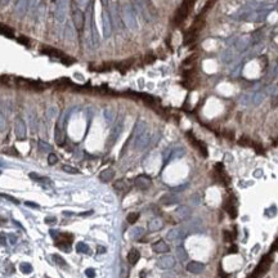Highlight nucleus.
Segmentation results:
<instances>
[{
    "label": "nucleus",
    "mask_w": 278,
    "mask_h": 278,
    "mask_svg": "<svg viewBox=\"0 0 278 278\" xmlns=\"http://www.w3.org/2000/svg\"><path fill=\"white\" fill-rule=\"evenodd\" d=\"M48 162H49V165H55L58 162V157H57V155H54V153H49V156H48Z\"/></svg>",
    "instance_id": "obj_36"
},
{
    "label": "nucleus",
    "mask_w": 278,
    "mask_h": 278,
    "mask_svg": "<svg viewBox=\"0 0 278 278\" xmlns=\"http://www.w3.org/2000/svg\"><path fill=\"white\" fill-rule=\"evenodd\" d=\"M101 2H102L103 5H107V4H108V0H101Z\"/></svg>",
    "instance_id": "obj_49"
},
{
    "label": "nucleus",
    "mask_w": 278,
    "mask_h": 278,
    "mask_svg": "<svg viewBox=\"0 0 278 278\" xmlns=\"http://www.w3.org/2000/svg\"><path fill=\"white\" fill-rule=\"evenodd\" d=\"M14 134L17 136V139L19 141H23L27 136V126L25 121L21 119V117H17L16 119V122H14Z\"/></svg>",
    "instance_id": "obj_3"
},
{
    "label": "nucleus",
    "mask_w": 278,
    "mask_h": 278,
    "mask_svg": "<svg viewBox=\"0 0 278 278\" xmlns=\"http://www.w3.org/2000/svg\"><path fill=\"white\" fill-rule=\"evenodd\" d=\"M85 274H86V277H89V278H94V277H95V270H94L93 268H89V269L85 270Z\"/></svg>",
    "instance_id": "obj_40"
},
{
    "label": "nucleus",
    "mask_w": 278,
    "mask_h": 278,
    "mask_svg": "<svg viewBox=\"0 0 278 278\" xmlns=\"http://www.w3.org/2000/svg\"><path fill=\"white\" fill-rule=\"evenodd\" d=\"M144 233H146V231H144L143 227H135V228H133V229L130 231V238H133V240H139V238L143 237Z\"/></svg>",
    "instance_id": "obj_20"
},
{
    "label": "nucleus",
    "mask_w": 278,
    "mask_h": 278,
    "mask_svg": "<svg viewBox=\"0 0 278 278\" xmlns=\"http://www.w3.org/2000/svg\"><path fill=\"white\" fill-rule=\"evenodd\" d=\"M62 170H63L64 173H68V174H79V173H80L79 169L74 168V166H71V165H63V166H62Z\"/></svg>",
    "instance_id": "obj_29"
},
{
    "label": "nucleus",
    "mask_w": 278,
    "mask_h": 278,
    "mask_svg": "<svg viewBox=\"0 0 278 278\" xmlns=\"http://www.w3.org/2000/svg\"><path fill=\"white\" fill-rule=\"evenodd\" d=\"M175 265V258L171 255H164L157 260V267L160 269H171Z\"/></svg>",
    "instance_id": "obj_5"
},
{
    "label": "nucleus",
    "mask_w": 278,
    "mask_h": 278,
    "mask_svg": "<svg viewBox=\"0 0 278 278\" xmlns=\"http://www.w3.org/2000/svg\"><path fill=\"white\" fill-rule=\"evenodd\" d=\"M5 129H7V119L2 112H0V131H4Z\"/></svg>",
    "instance_id": "obj_31"
},
{
    "label": "nucleus",
    "mask_w": 278,
    "mask_h": 278,
    "mask_svg": "<svg viewBox=\"0 0 278 278\" xmlns=\"http://www.w3.org/2000/svg\"><path fill=\"white\" fill-rule=\"evenodd\" d=\"M175 255H176V259L179 261H187L188 260V253L187 250L184 248L183 245H179L175 247Z\"/></svg>",
    "instance_id": "obj_15"
},
{
    "label": "nucleus",
    "mask_w": 278,
    "mask_h": 278,
    "mask_svg": "<svg viewBox=\"0 0 278 278\" xmlns=\"http://www.w3.org/2000/svg\"><path fill=\"white\" fill-rule=\"evenodd\" d=\"M161 278H176V277H175V274H173V273L166 272V273H164V274L161 275Z\"/></svg>",
    "instance_id": "obj_42"
},
{
    "label": "nucleus",
    "mask_w": 278,
    "mask_h": 278,
    "mask_svg": "<svg viewBox=\"0 0 278 278\" xmlns=\"http://www.w3.org/2000/svg\"><path fill=\"white\" fill-rule=\"evenodd\" d=\"M138 219H139V213H130L128 215V218H126L128 223H130V224H134Z\"/></svg>",
    "instance_id": "obj_30"
},
{
    "label": "nucleus",
    "mask_w": 278,
    "mask_h": 278,
    "mask_svg": "<svg viewBox=\"0 0 278 278\" xmlns=\"http://www.w3.org/2000/svg\"><path fill=\"white\" fill-rule=\"evenodd\" d=\"M227 211H228V214L232 216V218H236V215H237V210H236V207H234V205H228L227 206Z\"/></svg>",
    "instance_id": "obj_34"
},
{
    "label": "nucleus",
    "mask_w": 278,
    "mask_h": 278,
    "mask_svg": "<svg viewBox=\"0 0 278 278\" xmlns=\"http://www.w3.org/2000/svg\"><path fill=\"white\" fill-rule=\"evenodd\" d=\"M43 2H45V0H43Z\"/></svg>",
    "instance_id": "obj_51"
},
{
    "label": "nucleus",
    "mask_w": 278,
    "mask_h": 278,
    "mask_svg": "<svg viewBox=\"0 0 278 278\" xmlns=\"http://www.w3.org/2000/svg\"><path fill=\"white\" fill-rule=\"evenodd\" d=\"M19 269H21L22 273L29 274V273L32 272V265H31V264H29V263H22L21 265H19Z\"/></svg>",
    "instance_id": "obj_28"
},
{
    "label": "nucleus",
    "mask_w": 278,
    "mask_h": 278,
    "mask_svg": "<svg viewBox=\"0 0 278 278\" xmlns=\"http://www.w3.org/2000/svg\"><path fill=\"white\" fill-rule=\"evenodd\" d=\"M104 115H106V119H107L108 122H111V121L114 120V117H115V116H114V112H112V111H109V109H106V111H104Z\"/></svg>",
    "instance_id": "obj_37"
},
{
    "label": "nucleus",
    "mask_w": 278,
    "mask_h": 278,
    "mask_svg": "<svg viewBox=\"0 0 278 278\" xmlns=\"http://www.w3.org/2000/svg\"><path fill=\"white\" fill-rule=\"evenodd\" d=\"M114 187L117 191H128L129 189V183L125 179H119L114 183Z\"/></svg>",
    "instance_id": "obj_22"
},
{
    "label": "nucleus",
    "mask_w": 278,
    "mask_h": 278,
    "mask_svg": "<svg viewBox=\"0 0 278 278\" xmlns=\"http://www.w3.org/2000/svg\"><path fill=\"white\" fill-rule=\"evenodd\" d=\"M215 2H216V0H207V3H206V5H205V8H203L202 13H203V12H206L207 9H210V8H211V7L215 4Z\"/></svg>",
    "instance_id": "obj_39"
},
{
    "label": "nucleus",
    "mask_w": 278,
    "mask_h": 278,
    "mask_svg": "<svg viewBox=\"0 0 278 278\" xmlns=\"http://www.w3.org/2000/svg\"><path fill=\"white\" fill-rule=\"evenodd\" d=\"M7 243V238H5V234L0 233V245H5Z\"/></svg>",
    "instance_id": "obj_43"
},
{
    "label": "nucleus",
    "mask_w": 278,
    "mask_h": 278,
    "mask_svg": "<svg viewBox=\"0 0 278 278\" xmlns=\"http://www.w3.org/2000/svg\"><path fill=\"white\" fill-rule=\"evenodd\" d=\"M3 198H5V200H8V201H10V202H13V203H16V205H18L19 203V201L17 200V198H14L13 196H10V194H5V193H2L0 194Z\"/></svg>",
    "instance_id": "obj_35"
},
{
    "label": "nucleus",
    "mask_w": 278,
    "mask_h": 278,
    "mask_svg": "<svg viewBox=\"0 0 278 278\" xmlns=\"http://www.w3.org/2000/svg\"><path fill=\"white\" fill-rule=\"evenodd\" d=\"M26 206H31V207H34V208H39V207H40V206H39L37 203H34V202H29V201L26 202Z\"/></svg>",
    "instance_id": "obj_44"
},
{
    "label": "nucleus",
    "mask_w": 278,
    "mask_h": 278,
    "mask_svg": "<svg viewBox=\"0 0 278 278\" xmlns=\"http://www.w3.org/2000/svg\"><path fill=\"white\" fill-rule=\"evenodd\" d=\"M76 250H77V253L88 254V253H89V246H88L86 243H84V242H79V243L76 245Z\"/></svg>",
    "instance_id": "obj_27"
},
{
    "label": "nucleus",
    "mask_w": 278,
    "mask_h": 278,
    "mask_svg": "<svg viewBox=\"0 0 278 278\" xmlns=\"http://www.w3.org/2000/svg\"><path fill=\"white\" fill-rule=\"evenodd\" d=\"M194 4V0H184V3L180 5V8L176 10L175 13V18H174V23L175 25H180L189 14V12L192 10V7Z\"/></svg>",
    "instance_id": "obj_1"
},
{
    "label": "nucleus",
    "mask_w": 278,
    "mask_h": 278,
    "mask_svg": "<svg viewBox=\"0 0 278 278\" xmlns=\"http://www.w3.org/2000/svg\"><path fill=\"white\" fill-rule=\"evenodd\" d=\"M66 7H67V0H61L58 7H57V12H55V18L58 22H63L64 17H66Z\"/></svg>",
    "instance_id": "obj_11"
},
{
    "label": "nucleus",
    "mask_w": 278,
    "mask_h": 278,
    "mask_svg": "<svg viewBox=\"0 0 278 278\" xmlns=\"http://www.w3.org/2000/svg\"><path fill=\"white\" fill-rule=\"evenodd\" d=\"M52 2H55V0H52Z\"/></svg>",
    "instance_id": "obj_50"
},
{
    "label": "nucleus",
    "mask_w": 278,
    "mask_h": 278,
    "mask_svg": "<svg viewBox=\"0 0 278 278\" xmlns=\"http://www.w3.org/2000/svg\"><path fill=\"white\" fill-rule=\"evenodd\" d=\"M139 259H141V253H139L136 248H131L129 251V254H128V261L131 264V265H135Z\"/></svg>",
    "instance_id": "obj_19"
},
{
    "label": "nucleus",
    "mask_w": 278,
    "mask_h": 278,
    "mask_svg": "<svg viewBox=\"0 0 278 278\" xmlns=\"http://www.w3.org/2000/svg\"><path fill=\"white\" fill-rule=\"evenodd\" d=\"M112 32V29H111V18L107 13H103V34L106 37H108Z\"/></svg>",
    "instance_id": "obj_16"
},
{
    "label": "nucleus",
    "mask_w": 278,
    "mask_h": 278,
    "mask_svg": "<svg viewBox=\"0 0 278 278\" xmlns=\"http://www.w3.org/2000/svg\"><path fill=\"white\" fill-rule=\"evenodd\" d=\"M53 258H54V260L57 261V264H59V265H66V261L63 260V258L62 256H59V255H53Z\"/></svg>",
    "instance_id": "obj_38"
},
{
    "label": "nucleus",
    "mask_w": 278,
    "mask_h": 278,
    "mask_svg": "<svg viewBox=\"0 0 278 278\" xmlns=\"http://www.w3.org/2000/svg\"><path fill=\"white\" fill-rule=\"evenodd\" d=\"M97 253H98V254H104V253H106V247H103V246H98V250H97Z\"/></svg>",
    "instance_id": "obj_45"
},
{
    "label": "nucleus",
    "mask_w": 278,
    "mask_h": 278,
    "mask_svg": "<svg viewBox=\"0 0 278 278\" xmlns=\"http://www.w3.org/2000/svg\"><path fill=\"white\" fill-rule=\"evenodd\" d=\"M37 148L40 152H44V153H49L53 149L49 143H47L45 141H41V139H39V142H37Z\"/></svg>",
    "instance_id": "obj_23"
},
{
    "label": "nucleus",
    "mask_w": 278,
    "mask_h": 278,
    "mask_svg": "<svg viewBox=\"0 0 278 278\" xmlns=\"http://www.w3.org/2000/svg\"><path fill=\"white\" fill-rule=\"evenodd\" d=\"M29 124H30V129H31V133H37L39 130V119L35 114V111H31L29 114Z\"/></svg>",
    "instance_id": "obj_14"
},
{
    "label": "nucleus",
    "mask_w": 278,
    "mask_h": 278,
    "mask_svg": "<svg viewBox=\"0 0 278 278\" xmlns=\"http://www.w3.org/2000/svg\"><path fill=\"white\" fill-rule=\"evenodd\" d=\"M205 27V19L202 18V17H198L196 21H194V23L191 26V29H189V31H192V32H194V34H198L202 29Z\"/></svg>",
    "instance_id": "obj_17"
},
{
    "label": "nucleus",
    "mask_w": 278,
    "mask_h": 278,
    "mask_svg": "<svg viewBox=\"0 0 278 278\" xmlns=\"http://www.w3.org/2000/svg\"><path fill=\"white\" fill-rule=\"evenodd\" d=\"M72 22L77 31H82V29L85 26V16H84V12L76 8L75 5L72 7Z\"/></svg>",
    "instance_id": "obj_2"
},
{
    "label": "nucleus",
    "mask_w": 278,
    "mask_h": 278,
    "mask_svg": "<svg viewBox=\"0 0 278 278\" xmlns=\"http://www.w3.org/2000/svg\"><path fill=\"white\" fill-rule=\"evenodd\" d=\"M30 178L34 179V180H37V182H40V183L50 184V179L44 178V176H41V175H37V174H35V173H30Z\"/></svg>",
    "instance_id": "obj_25"
},
{
    "label": "nucleus",
    "mask_w": 278,
    "mask_h": 278,
    "mask_svg": "<svg viewBox=\"0 0 278 278\" xmlns=\"http://www.w3.org/2000/svg\"><path fill=\"white\" fill-rule=\"evenodd\" d=\"M149 139H151V135H149V133L146 129L143 133H141L139 135L135 136V143H134L135 148L136 149H144L148 146V143H149Z\"/></svg>",
    "instance_id": "obj_4"
},
{
    "label": "nucleus",
    "mask_w": 278,
    "mask_h": 278,
    "mask_svg": "<svg viewBox=\"0 0 278 278\" xmlns=\"http://www.w3.org/2000/svg\"><path fill=\"white\" fill-rule=\"evenodd\" d=\"M178 201H179V198H178L176 196H174V194H165L164 197H161V203H162V205H166V206L174 205V203H176Z\"/></svg>",
    "instance_id": "obj_21"
},
{
    "label": "nucleus",
    "mask_w": 278,
    "mask_h": 278,
    "mask_svg": "<svg viewBox=\"0 0 278 278\" xmlns=\"http://www.w3.org/2000/svg\"><path fill=\"white\" fill-rule=\"evenodd\" d=\"M16 12L18 13V16H23V13L26 12V0H18L16 3Z\"/></svg>",
    "instance_id": "obj_24"
},
{
    "label": "nucleus",
    "mask_w": 278,
    "mask_h": 278,
    "mask_svg": "<svg viewBox=\"0 0 278 278\" xmlns=\"http://www.w3.org/2000/svg\"><path fill=\"white\" fill-rule=\"evenodd\" d=\"M151 184H152V179L148 175H144V174L138 175L134 180V186L139 189H148L151 187Z\"/></svg>",
    "instance_id": "obj_6"
},
{
    "label": "nucleus",
    "mask_w": 278,
    "mask_h": 278,
    "mask_svg": "<svg viewBox=\"0 0 278 278\" xmlns=\"http://www.w3.org/2000/svg\"><path fill=\"white\" fill-rule=\"evenodd\" d=\"M121 129H122V125L119 122V124L116 125V126H115V129H114V133H112V141H116V138L119 136Z\"/></svg>",
    "instance_id": "obj_32"
},
{
    "label": "nucleus",
    "mask_w": 278,
    "mask_h": 278,
    "mask_svg": "<svg viewBox=\"0 0 278 278\" xmlns=\"http://www.w3.org/2000/svg\"><path fill=\"white\" fill-rule=\"evenodd\" d=\"M186 188V186H180V187H178V188H175L174 191H182V189H184Z\"/></svg>",
    "instance_id": "obj_48"
},
{
    "label": "nucleus",
    "mask_w": 278,
    "mask_h": 278,
    "mask_svg": "<svg viewBox=\"0 0 278 278\" xmlns=\"http://www.w3.org/2000/svg\"><path fill=\"white\" fill-rule=\"evenodd\" d=\"M224 240L228 242V241H232L233 238H232V236H231V233L228 232V231H224Z\"/></svg>",
    "instance_id": "obj_41"
},
{
    "label": "nucleus",
    "mask_w": 278,
    "mask_h": 278,
    "mask_svg": "<svg viewBox=\"0 0 278 278\" xmlns=\"http://www.w3.org/2000/svg\"><path fill=\"white\" fill-rule=\"evenodd\" d=\"M196 37H197V34H194V32H192V31H188V32L186 34V37H184V44L188 45V44L193 43V41L196 40Z\"/></svg>",
    "instance_id": "obj_26"
},
{
    "label": "nucleus",
    "mask_w": 278,
    "mask_h": 278,
    "mask_svg": "<svg viewBox=\"0 0 278 278\" xmlns=\"http://www.w3.org/2000/svg\"><path fill=\"white\" fill-rule=\"evenodd\" d=\"M54 139H55V143L58 146H63L64 144V133H63V129L59 126V124L55 125V130H54Z\"/></svg>",
    "instance_id": "obj_13"
},
{
    "label": "nucleus",
    "mask_w": 278,
    "mask_h": 278,
    "mask_svg": "<svg viewBox=\"0 0 278 278\" xmlns=\"http://www.w3.org/2000/svg\"><path fill=\"white\" fill-rule=\"evenodd\" d=\"M164 228V220L161 218H153L148 221V231L149 232H157Z\"/></svg>",
    "instance_id": "obj_12"
},
{
    "label": "nucleus",
    "mask_w": 278,
    "mask_h": 278,
    "mask_svg": "<svg viewBox=\"0 0 278 278\" xmlns=\"http://www.w3.org/2000/svg\"><path fill=\"white\" fill-rule=\"evenodd\" d=\"M114 176H115V171L112 169H106V170L101 171V174H99V179L104 183L111 182V180L114 179Z\"/></svg>",
    "instance_id": "obj_18"
},
{
    "label": "nucleus",
    "mask_w": 278,
    "mask_h": 278,
    "mask_svg": "<svg viewBox=\"0 0 278 278\" xmlns=\"http://www.w3.org/2000/svg\"><path fill=\"white\" fill-rule=\"evenodd\" d=\"M191 215H192L191 208L188 206H184V205L176 207V210H175V216L179 220H188L191 218Z\"/></svg>",
    "instance_id": "obj_9"
},
{
    "label": "nucleus",
    "mask_w": 278,
    "mask_h": 278,
    "mask_svg": "<svg viewBox=\"0 0 278 278\" xmlns=\"http://www.w3.org/2000/svg\"><path fill=\"white\" fill-rule=\"evenodd\" d=\"M9 238H10V242H12V243H16V237H14L13 234L9 236Z\"/></svg>",
    "instance_id": "obj_47"
},
{
    "label": "nucleus",
    "mask_w": 278,
    "mask_h": 278,
    "mask_svg": "<svg viewBox=\"0 0 278 278\" xmlns=\"http://www.w3.org/2000/svg\"><path fill=\"white\" fill-rule=\"evenodd\" d=\"M0 34L3 35H7V36H13V31L9 29V27H5V26H2L0 25Z\"/></svg>",
    "instance_id": "obj_33"
},
{
    "label": "nucleus",
    "mask_w": 278,
    "mask_h": 278,
    "mask_svg": "<svg viewBox=\"0 0 278 278\" xmlns=\"http://www.w3.org/2000/svg\"><path fill=\"white\" fill-rule=\"evenodd\" d=\"M152 250H153L155 253H157V254H166V253H169L170 247L164 240H158V241L152 243Z\"/></svg>",
    "instance_id": "obj_10"
},
{
    "label": "nucleus",
    "mask_w": 278,
    "mask_h": 278,
    "mask_svg": "<svg viewBox=\"0 0 278 278\" xmlns=\"http://www.w3.org/2000/svg\"><path fill=\"white\" fill-rule=\"evenodd\" d=\"M186 229L183 228H171L168 233H166V238L169 241H178V240H183L186 237Z\"/></svg>",
    "instance_id": "obj_7"
},
{
    "label": "nucleus",
    "mask_w": 278,
    "mask_h": 278,
    "mask_svg": "<svg viewBox=\"0 0 278 278\" xmlns=\"http://www.w3.org/2000/svg\"><path fill=\"white\" fill-rule=\"evenodd\" d=\"M55 221H57V220H55L54 218H52V219L47 218V219H45V223H47V224H54V223H55Z\"/></svg>",
    "instance_id": "obj_46"
},
{
    "label": "nucleus",
    "mask_w": 278,
    "mask_h": 278,
    "mask_svg": "<svg viewBox=\"0 0 278 278\" xmlns=\"http://www.w3.org/2000/svg\"><path fill=\"white\" fill-rule=\"evenodd\" d=\"M186 269H187L189 273H192V274H201V273H203V270H205V265H203L202 263H200V261H189V263L187 264Z\"/></svg>",
    "instance_id": "obj_8"
}]
</instances>
